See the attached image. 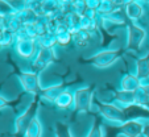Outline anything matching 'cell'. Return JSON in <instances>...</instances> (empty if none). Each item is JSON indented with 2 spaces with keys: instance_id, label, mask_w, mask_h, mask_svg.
<instances>
[{
  "instance_id": "obj_1",
  "label": "cell",
  "mask_w": 149,
  "mask_h": 137,
  "mask_svg": "<svg viewBox=\"0 0 149 137\" xmlns=\"http://www.w3.org/2000/svg\"><path fill=\"white\" fill-rule=\"evenodd\" d=\"M88 137H102V134H100V132H99L98 129H94V131L88 134Z\"/></svg>"
}]
</instances>
